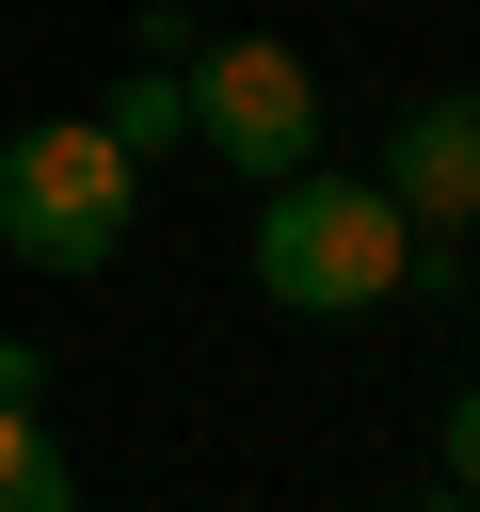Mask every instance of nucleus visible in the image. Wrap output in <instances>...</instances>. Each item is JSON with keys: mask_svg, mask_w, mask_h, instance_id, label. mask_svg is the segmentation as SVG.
Wrapping results in <instances>:
<instances>
[{"mask_svg": "<svg viewBox=\"0 0 480 512\" xmlns=\"http://www.w3.org/2000/svg\"><path fill=\"white\" fill-rule=\"evenodd\" d=\"M368 512H400V496H368Z\"/></svg>", "mask_w": 480, "mask_h": 512, "instance_id": "9d476101", "label": "nucleus"}, {"mask_svg": "<svg viewBox=\"0 0 480 512\" xmlns=\"http://www.w3.org/2000/svg\"><path fill=\"white\" fill-rule=\"evenodd\" d=\"M32 384H48V352H32V336H0V400H32Z\"/></svg>", "mask_w": 480, "mask_h": 512, "instance_id": "1a4fd4ad", "label": "nucleus"}, {"mask_svg": "<svg viewBox=\"0 0 480 512\" xmlns=\"http://www.w3.org/2000/svg\"><path fill=\"white\" fill-rule=\"evenodd\" d=\"M96 128H112L128 160H176V144H192V80H176V64H128V80L96 96Z\"/></svg>", "mask_w": 480, "mask_h": 512, "instance_id": "39448f33", "label": "nucleus"}, {"mask_svg": "<svg viewBox=\"0 0 480 512\" xmlns=\"http://www.w3.org/2000/svg\"><path fill=\"white\" fill-rule=\"evenodd\" d=\"M448 496H480V384H448Z\"/></svg>", "mask_w": 480, "mask_h": 512, "instance_id": "6e6552de", "label": "nucleus"}, {"mask_svg": "<svg viewBox=\"0 0 480 512\" xmlns=\"http://www.w3.org/2000/svg\"><path fill=\"white\" fill-rule=\"evenodd\" d=\"M448 512H480V496H448Z\"/></svg>", "mask_w": 480, "mask_h": 512, "instance_id": "9b49d317", "label": "nucleus"}, {"mask_svg": "<svg viewBox=\"0 0 480 512\" xmlns=\"http://www.w3.org/2000/svg\"><path fill=\"white\" fill-rule=\"evenodd\" d=\"M0 512H80V464L32 400H0Z\"/></svg>", "mask_w": 480, "mask_h": 512, "instance_id": "423d86ee", "label": "nucleus"}, {"mask_svg": "<svg viewBox=\"0 0 480 512\" xmlns=\"http://www.w3.org/2000/svg\"><path fill=\"white\" fill-rule=\"evenodd\" d=\"M384 192H400L416 240H448V256L480 240V80H464V96H416V112L384 128Z\"/></svg>", "mask_w": 480, "mask_h": 512, "instance_id": "20e7f679", "label": "nucleus"}, {"mask_svg": "<svg viewBox=\"0 0 480 512\" xmlns=\"http://www.w3.org/2000/svg\"><path fill=\"white\" fill-rule=\"evenodd\" d=\"M176 80H192V144H208L224 176L272 192V176L320 160V64H304V48H272V32H192Z\"/></svg>", "mask_w": 480, "mask_h": 512, "instance_id": "7ed1b4c3", "label": "nucleus"}, {"mask_svg": "<svg viewBox=\"0 0 480 512\" xmlns=\"http://www.w3.org/2000/svg\"><path fill=\"white\" fill-rule=\"evenodd\" d=\"M144 224V160L96 128V112H48L0 144V256L16 272H112Z\"/></svg>", "mask_w": 480, "mask_h": 512, "instance_id": "f03ea898", "label": "nucleus"}, {"mask_svg": "<svg viewBox=\"0 0 480 512\" xmlns=\"http://www.w3.org/2000/svg\"><path fill=\"white\" fill-rule=\"evenodd\" d=\"M128 64H192V0H144L128 16Z\"/></svg>", "mask_w": 480, "mask_h": 512, "instance_id": "0eeeda50", "label": "nucleus"}, {"mask_svg": "<svg viewBox=\"0 0 480 512\" xmlns=\"http://www.w3.org/2000/svg\"><path fill=\"white\" fill-rule=\"evenodd\" d=\"M256 288H272L288 320H368V304H400V288H416L400 192H384V176H336V160L272 176V192H256Z\"/></svg>", "mask_w": 480, "mask_h": 512, "instance_id": "f257e3e1", "label": "nucleus"}]
</instances>
